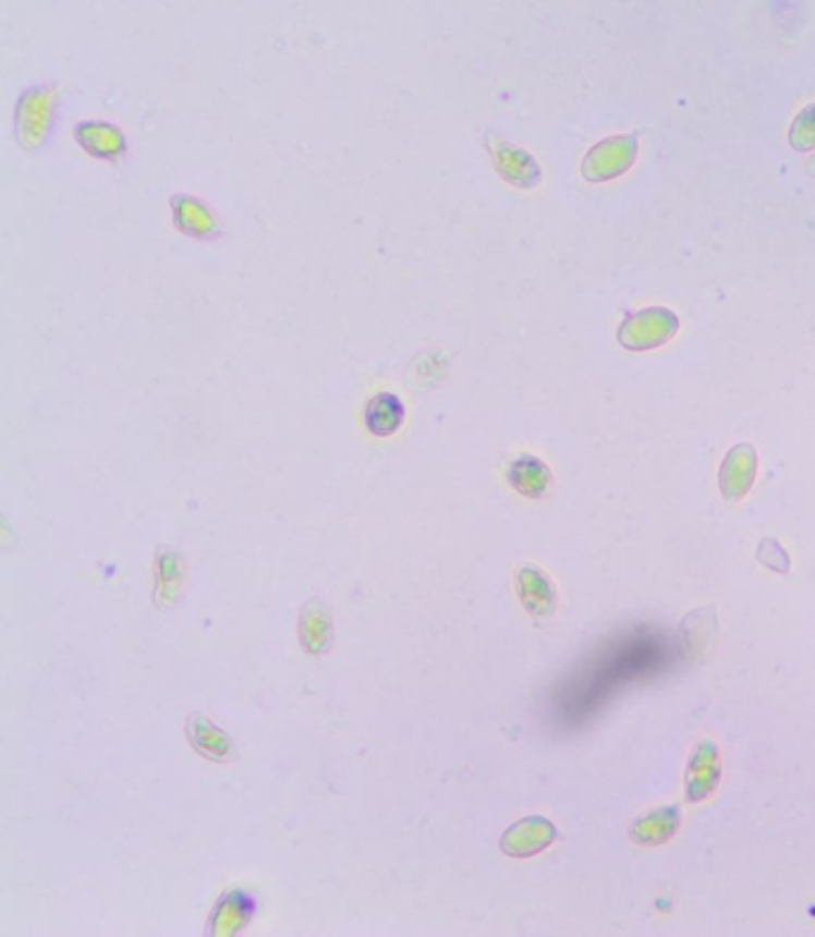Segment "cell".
I'll list each match as a JSON object with an SVG mask.
<instances>
[{
    "mask_svg": "<svg viewBox=\"0 0 815 937\" xmlns=\"http://www.w3.org/2000/svg\"><path fill=\"white\" fill-rule=\"evenodd\" d=\"M679 330V318L665 306H648L641 312H629L617 330V342L624 350L648 352L670 342Z\"/></svg>",
    "mask_w": 815,
    "mask_h": 937,
    "instance_id": "6da1fadb",
    "label": "cell"
},
{
    "mask_svg": "<svg viewBox=\"0 0 815 937\" xmlns=\"http://www.w3.org/2000/svg\"><path fill=\"white\" fill-rule=\"evenodd\" d=\"M789 144L796 151H811L815 146V104L806 106L789 127Z\"/></svg>",
    "mask_w": 815,
    "mask_h": 937,
    "instance_id": "ba28073f",
    "label": "cell"
},
{
    "mask_svg": "<svg viewBox=\"0 0 815 937\" xmlns=\"http://www.w3.org/2000/svg\"><path fill=\"white\" fill-rule=\"evenodd\" d=\"M364 422L374 436H392L404 422V404L400 402L398 394L380 392L366 404Z\"/></svg>",
    "mask_w": 815,
    "mask_h": 937,
    "instance_id": "277c9868",
    "label": "cell"
},
{
    "mask_svg": "<svg viewBox=\"0 0 815 937\" xmlns=\"http://www.w3.org/2000/svg\"><path fill=\"white\" fill-rule=\"evenodd\" d=\"M638 154V137H610L593 146L582 163V175L588 182H610L634 166Z\"/></svg>",
    "mask_w": 815,
    "mask_h": 937,
    "instance_id": "7a4b0ae2",
    "label": "cell"
},
{
    "mask_svg": "<svg viewBox=\"0 0 815 937\" xmlns=\"http://www.w3.org/2000/svg\"><path fill=\"white\" fill-rule=\"evenodd\" d=\"M811 172L815 175V156H813V160H811Z\"/></svg>",
    "mask_w": 815,
    "mask_h": 937,
    "instance_id": "9c48e42d",
    "label": "cell"
},
{
    "mask_svg": "<svg viewBox=\"0 0 815 937\" xmlns=\"http://www.w3.org/2000/svg\"><path fill=\"white\" fill-rule=\"evenodd\" d=\"M510 484L526 498H540L550 486V468L538 458L522 454L510 466Z\"/></svg>",
    "mask_w": 815,
    "mask_h": 937,
    "instance_id": "8992f818",
    "label": "cell"
},
{
    "mask_svg": "<svg viewBox=\"0 0 815 937\" xmlns=\"http://www.w3.org/2000/svg\"><path fill=\"white\" fill-rule=\"evenodd\" d=\"M679 811L674 806H667L660 811H650L648 816L638 818L632 828V840L636 844H662L665 840L677 832L679 828Z\"/></svg>",
    "mask_w": 815,
    "mask_h": 937,
    "instance_id": "5b68a950",
    "label": "cell"
},
{
    "mask_svg": "<svg viewBox=\"0 0 815 937\" xmlns=\"http://www.w3.org/2000/svg\"><path fill=\"white\" fill-rule=\"evenodd\" d=\"M694 760L698 763V778L689 780V799H703L713 792L715 782L720 778V766H718V751L713 744H701L694 754Z\"/></svg>",
    "mask_w": 815,
    "mask_h": 937,
    "instance_id": "52a82bcc",
    "label": "cell"
},
{
    "mask_svg": "<svg viewBox=\"0 0 815 937\" xmlns=\"http://www.w3.org/2000/svg\"><path fill=\"white\" fill-rule=\"evenodd\" d=\"M758 474V452L749 442H739L725 454L720 466V492L727 502H741Z\"/></svg>",
    "mask_w": 815,
    "mask_h": 937,
    "instance_id": "3957f363",
    "label": "cell"
}]
</instances>
